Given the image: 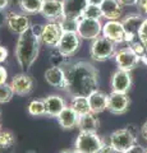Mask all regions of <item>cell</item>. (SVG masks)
<instances>
[{"mask_svg": "<svg viewBox=\"0 0 147 153\" xmlns=\"http://www.w3.org/2000/svg\"><path fill=\"white\" fill-rule=\"evenodd\" d=\"M63 69L65 73L64 92L70 97H88L98 89V71L93 64L84 60L69 61Z\"/></svg>", "mask_w": 147, "mask_h": 153, "instance_id": "1", "label": "cell"}, {"mask_svg": "<svg viewBox=\"0 0 147 153\" xmlns=\"http://www.w3.org/2000/svg\"><path fill=\"white\" fill-rule=\"evenodd\" d=\"M5 26L8 30L14 35H22L25 33L28 28L31 27V21L26 14H19L16 12H9L7 13V21Z\"/></svg>", "mask_w": 147, "mask_h": 153, "instance_id": "10", "label": "cell"}, {"mask_svg": "<svg viewBox=\"0 0 147 153\" xmlns=\"http://www.w3.org/2000/svg\"><path fill=\"white\" fill-rule=\"evenodd\" d=\"M69 106L72 107L74 111L79 115V116H83V115L91 112V108H90V103H88V98L84 97V96L72 97V101H70Z\"/></svg>", "mask_w": 147, "mask_h": 153, "instance_id": "24", "label": "cell"}, {"mask_svg": "<svg viewBox=\"0 0 147 153\" xmlns=\"http://www.w3.org/2000/svg\"><path fill=\"white\" fill-rule=\"evenodd\" d=\"M146 17L142 14H129L122 21V25L124 27L125 31V41L127 44H131L133 40L138 37V32L141 30L142 25H143Z\"/></svg>", "mask_w": 147, "mask_h": 153, "instance_id": "9", "label": "cell"}, {"mask_svg": "<svg viewBox=\"0 0 147 153\" xmlns=\"http://www.w3.org/2000/svg\"><path fill=\"white\" fill-rule=\"evenodd\" d=\"M0 46H1V44H0Z\"/></svg>", "mask_w": 147, "mask_h": 153, "instance_id": "49", "label": "cell"}, {"mask_svg": "<svg viewBox=\"0 0 147 153\" xmlns=\"http://www.w3.org/2000/svg\"><path fill=\"white\" fill-rule=\"evenodd\" d=\"M129 46H131V49L133 50V51H134V52H136V54L138 55V56L143 55L145 52H146V46H145V45L142 44V42L138 40V37H137L136 40L132 41L131 44H129Z\"/></svg>", "mask_w": 147, "mask_h": 153, "instance_id": "32", "label": "cell"}, {"mask_svg": "<svg viewBox=\"0 0 147 153\" xmlns=\"http://www.w3.org/2000/svg\"><path fill=\"white\" fill-rule=\"evenodd\" d=\"M16 144V137L9 130H0V153H7L8 149H13Z\"/></svg>", "mask_w": 147, "mask_h": 153, "instance_id": "25", "label": "cell"}, {"mask_svg": "<svg viewBox=\"0 0 147 153\" xmlns=\"http://www.w3.org/2000/svg\"><path fill=\"white\" fill-rule=\"evenodd\" d=\"M42 25H31L28 30L19 35L16 45L17 61L22 70H30L39 57L41 47Z\"/></svg>", "mask_w": 147, "mask_h": 153, "instance_id": "2", "label": "cell"}, {"mask_svg": "<svg viewBox=\"0 0 147 153\" xmlns=\"http://www.w3.org/2000/svg\"><path fill=\"white\" fill-rule=\"evenodd\" d=\"M83 18H91V19H101L102 13L100 5H95V4H88L84 9V12L82 14Z\"/></svg>", "mask_w": 147, "mask_h": 153, "instance_id": "29", "label": "cell"}, {"mask_svg": "<svg viewBox=\"0 0 147 153\" xmlns=\"http://www.w3.org/2000/svg\"><path fill=\"white\" fill-rule=\"evenodd\" d=\"M115 45L113 41L104 36H98L92 40L90 47V55L95 61H105L115 55Z\"/></svg>", "mask_w": 147, "mask_h": 153, "instance_id": "4", "label": "cell"}, {"mask_svg": "<svg viewBox=\"0 0 147 153\" xmlns=\"http://www.w3.org/2000/svg\"><path fill=\"white\" fill-rule=\"evenodd\" d=\"M59 153H78V152H75V151H61Z\"/></svg>", "mask_w": 147, "mask_h": 153, "instance_id": "44", "label": "cell"}, {"mask_svg": "<svg viewBox=\"0 0 147 153\" xmlns=\"http://www.w3.org/2000/svg\"><path fill=\"white\" fill-rule=\"evenodd\" d=\"M137 7H138V12L142 16H147V0H138L137 1Z\"/></svg>", "mask_w": 147, "mask_h": 153, "instance_id": "34", "label": "cell"}, {"mask_svg": "<svg viewBox=\"0 0 147 153\" xmlns=\"http://www.w3.org/2000/svg\"><path fill=\"white\" fill-rule=\"evenodd\" d=\"M56 120H58L59 125L61 128L67 130V129H73V128H77L78 126L79 115L75 112L70 106H65L63 108V111H61L58 115Z\"/></svg>", "mask_w": 147, "mask_h": 153, "instance_id": "21", "label": "cell"}, {"mask_svg": "<svg viewBox=\"0 0 147 153\" xmlns=\"http://www.w3.org/2000/svg\"><path fill=\"white\" fill-rule=\"evenodd\" d=\"M45 80L51 87L64 91V87H65L64 69L60 68V66H50V68L45 71Z\"/></svg>", "mask_w": 147, "mask_h": 153, "instance_id": "20", "label": "cell"}, {"mask_svg": "<svg viewBox=\"0 0 147 153\" xmlns=\"http://www.w3.org/2000/svg\"><path fill=\"white\" fill-rule=\"evenodd\" d=\"M137 1H138V0H119V3L122 4L123 7H133V5H137Z\"/></svg>", "mask_w": 147, "mask_h": 153, "instance_id": "39", "label": "cell"}, {"mask_svg": "<svg viewBox=\"0 0 147 153\" xmlns=\"http://www.w3.org/2000/svg\"><path fill=\"white\" fill-rule=\"evenodd\" d=\"M27 110L31 116H42V115H45L46 110H45L44 100H32V101L28 103Z\"/></svg>", "mask_w": 147, "mask_h": 153, "instance_id": "28", "label": "cell"}, {"mask_svg": "<svg viewBox=\"0 0 147 153\" xmlns=\"http://www.w3.org/2000/svg\"><path fill=\"white\" fill-rule=\"evenodd\" d=\"M64 7V16L81 18L88 5L87 0H61Z\"/></svg>", "mask_w": 147, "mask_h": 153, "instance_id": "22", "label": "cell"}, {"mask_svg": "<svg viewBox=\"0 0 147 153\" xmlns=\"http://www.w3.org/2000/svg\"><path fill=\"white\" fill-rule=\"evenodd\" d=\"M0 117H1V111H0Z\"/></svg>", "mask_w": 147, "mask_h": 153, "instance_id": "45", "label": "cell"}, {"mask_svg": "<svg viewBox=\"0 0 147 153\" xmlns=\"http://www.w3.org/2000/svg\"><path fill=\"white\" fill-rule=\"evenodd\" d=\"M0 130H1V126H0Z\"/></svg>", "mask_w": 147, "mask_h": 153, "instance_id": "47", "label": "cell"}, {"mask_svg": "<svg viewBox=\"0 0 147 153\" xmlns=\"http://www.w3.org/2000/svg\"><path fill=\"white\" fill-rule=\"evenodd\" d=\"M42 17L50 22H56L64 16V7L61 0H44L41 12Z\"/></svg>", "mask_w": 147, "mask_h": 153, "instance_id": "14", "label": "cell"}, {"mask_svg": "<svg viewBox=\"0 0 147 153\" xmlns=\"http://www.w3.org/2000/svg\"><path fill=\"white\" fill-rule=\"evenodd\" d=\"M7 80H8V71L5 69V66H3L0 64V85L5 84Z\"/></svg>", "mask_w": 147, "mask_h": 153, "instance_id": "36", "label": "cell"}, {"mask_svg": "<svg viewBox=\"0 0 147 153\" xmlns=\"http://www.w3.org/2000/svg\"><path fill=\"white\" fill-rule=\"evenodd\" d=\"M114 57H115V63L118 65V69L127 70V71H132L141 63L140 56L131 49V46L122 47V49L115 51Z\"/></svg>", "mask_w": 147, "mask_h": 153, "instance_id": "7", "label": "cell"}, {"mask_svg": "<svg viewBox=\"0 0 147 153\" xmlns=\"http://www.w3.org/2000/svg\"><path fill=\"white\" fill-rule=\"evenodd\" d=\"M146 153H147V149H146Z\"/></svg>", "mask_w": 147, "mask_h": 153, "instance_id": "48", "label": "cell"}, {"mask_svg": "<svg viewBox=\"0 0 147 153\" xmlns=\"http://www.w3.org/2000/svg\"><path fill=\"white\" fill-rule=\"evenodd\" d=\"M7 59H8V50L1 45L0 46V64H3Z\"/></svg>", "mask_w": 147, "mask_h": 153, "instance_id": "38", "label": "cell"}, {"mask_svg": "<svg viewBox=\"0 0 147 153\" xmlns=\"http://www.w3.org/2000/svg\"><path fill=\"white\" fill-rule=\"evenodd\" d=\"M124 153H146V149L142 146H140V144H134L133 147L131 148V149H128Z\"/></svg>", "mask_w": 147, "mask_h": 153, "instance_id": "37", "label": "cell"}, {"mask_svg": "<svg viewBox=\"0 0 147 153\" xmlns=\"http://www.w3.org/2000/svg\"><path fill=\"white\" fill-rule=\"evenodd\" d=\"M79 131H88V133H97L98 129V120L96 115L92 112H88L83 116H79L78 126Z\"/></svg>", "mask_w": 147, "mask_h": 153, "instance_id": "23", "label": "cell"}, {"mask_svg": "<svg viewBox=\"0 0 147 153\" xmlns=\"http://www.w3.org/2000/svg\"><path fill=\"white\" fill-rule=\"evenodd\" d=\"M88 103H90V108L91 112L97 115L104 112L105 110H107V100H109V94H106L102 91L96 89L95 92H92L88 96Z\"/></svg>", "mask_w": 147, "mask_h": 153, "instance_id": "18", "label": "cell"}, {"mask_svg": "<svg viewBox=\"0 0 147 153\" xmlns=\"http://www.w3.org/2000/svg\"><path fill=\"white\" fill-rule=\"evenodd\" d=\"M102 18L106 21H118L123 14V5L119 0H104L100 4Z\"/></svg>", "mask_w": 147, "mask_h": 153, "instance_id": "17", "label": "cell"}, {"mask_svg": "<svg viewBox=\"0 0 147 153\" xmlns=\"http://www.w3.org/2000/svg\"><path fill=\"white\" fill-rule=\"evenodd\" d=\"M102 36L109 38L114 44H122L125 41V31L122 21H106L102 25Z\"/></svg>", "mask_w": 147, "mask_h": 153, "instance_id": "12", "label": "cell"}, {"mask_svg": "<svg viewBox=\"0 0 147 153\" xmlns=\"http://www.w3.org/2000/svg\"><path fill=\"white\" fill-rule=\"evenodd\" d=\"M9 84H10L14 94L17 96H26L31 93L34 89V79L26 73H21L13 76L12 82Z\"/></svg>", "mask_w": 147, "mask_h": 153, "instance_id": "16", "label": "cell"}, {"mask_svg": "<svg viewBox=\"0 0 147 153\" xmlns=\"http://www.w3.org/2000/svg\"><path fill=\"white\" fill-rule=\"evenodd\" d=\"M146 54H147V47H146Z\"/></svg>", "mask_w": 147, "mask_h": 153, "instance_id": "46", "label": "cell"}, {"mask_svg": "<svg viewBox=\"0 0 147 153\" xmlns=\"http://www.w3.org/2000/svg\"><path fill=\"white\" fill-rule=\"evenodd\" d=\"M5 21H7V13L4 12V9H0V27L5 25Z\"/></svg>", "mask_w": 147, "mask_h": 153, "instance_id": "40", "label": "cell"}, {"mask_svg": "<svg viewBox=\"0 0 147 153\" xmlns=\"http://www.w3.org/2000/svg\"><path fill=\"white\" fill-rule=\"evenodd\" d=\"M132 76L131 71L118 69L111 76V91L113 92H120V93H127L132 87Z\"/></svg>", "mask_w": 147, "mask_h": 153, "instance_id": "15", "label": "cell"}, {"mask_svg": "<svg viewBox=\"0 0 147 153\" xmlns=\"http://www.w3.org/2000/svg\"><path fill=\"white\" fill-rule=\"evenodd\" d=\"M61 35H63V31H61L59 23L58 22H49L42 26L41 44L50 46V47H56Z\"/></svg>", "mask_w": 147, "mask_h": 153, "instance_id": "13", "label": "cell"}, {"mask_svg": "<svg viewBox=\"0 0 147 153\" xmlns=\"http://www.w3.org/2000/svg\"><path fill=\"white\" fill-rule=\"evenodd\" d=\"M131 105V100L127 93L113 92L109 94L107 100V111L114 115H123L128 111Z\"/></svg>", "mask_w": 147, "mask_h": 153, "instance_id": "11", "label": "cell"}, {"mask_svg": "<svg viewBox=\"0 0 147 153\" xmlns=\"http://www.w3.org/2000/svg\"><path fill=\"white\" fill-rule=\"evenodd\" d=\"M104 0H87L88 4H95V5H100Z\"/></svg>", "mask_w": 147, "mask_h": 153, "instance_id": "43", "label": "cell"}, {"mask_svg": "<svg viewBox=\"0 0 147 153\" xmlns=\"http://www.w3.org/2000/svg\"><path fill=\"white\" fill-rule=\"evenodd\" d=\"M138 40L147 47V18L145 19L143 25H142L141 30L138 32Z\"/></svg>", "mask_w": 147, "mask_h": 153, "instance_id": "33", "label": "cell"}, {"mask_svg": "<svg viewBox=\"0 0 147 153\" xmlns=\"http://www.w3.org/2000/svg\"><path fill=\"white\" fill-rule=\"evenodd\" d=\"M109 143L116 153H124L137 144L136 133L128 126L124 129H118L110 134Z\"/></svg>", "mask_w": 147, "mask_h": 153, "instance_id": "3", "label": "cell"}, {"mask_svg": "<svg viewBox=\"0 0 147 153\" xmlns=\"http://www.w3.org/2000/svg\"><path fill=\"white\" fill-rule=\"evenodd\" d=\"M81 46V37L77 32H63L56 45V50L64 56L72 57Z\"/></svg>", "mask_w": 147, "mask_h": 153, "instance_id": "8", "label": "cell"}, {"mask_svg": "<svg viewBox=\"0 0 147 153\" xmlns=\"http://www.w3.org/2000/svg\"><path fill=\"white\" fill-rule=\"evenodd\" d=\"M46 115L51 117H58V115L63 111V108L67 106L65 100L59 94H49L44 98Z\"/></svg>", "mask_w": 147, "mask_h": 153, "instance_id": "19", "label": "cell"}, {"mask_svg": "<svg viewBox=\"0 0 147 153\" xmlns=\"http://www.w3.org/2000/svg\"><path fill=\"white\" fill-rule=\"evenodd\" d=\"M9 5V0H0V9H5Z\"/></svg>", "mask_w": 147, "mask_h": 153, "instance_id": "42", "label": "cell"}, {"mask_svg": "<svg viewBox=\"0 0 147 153\" xmlns=\"http://www.w3.org/2000/svg\"><path fill=\"white\" fill-rule=\"evenodd\" d=\"M69 61H70V57L64 56L63 54H60L58 50H56V52H54V54H51V56H50L51 66H60V68H63V66L67 65Z\"/></svg>", "mask_w": 147, "mask_h": 153, "instance_id": "30", "label": "cell"}, {"mask_svg": "<svg viewBox=\"0 0 147 153\" xmlns=\"http://www.w3.org/2000/svg\"><path fill=\"white\" fill-rule=\"evenodd\" d=\"M79 19L81 18L63 16L59 21H56V22L59 23V26H60L63 32H77L78 25H79Z\"/></svg>", "mask_w": 147, "mask_h": 153, "instance_id": "26", "label": "cell"}, {"mask_svg": "<svg viewBox=\"0 0 147 153\" xmlns=\"http://www.w3.org/2000/svg\"><path fill=\"white\" fill-rule=\"evenodd\" d=\"M98 153H116V152L113 149V147L110 146V143L104 140L102 142V146L100 148V151H98Z\"/></svg>", "mask_w": 147, "mask_h": 153, "instance_id": "35", "label": "cell"}, {"mask_svg": "<svg viewBox=\"0 0 147 153\" xmlns=\"http://www.w3.org/2000/svg\"><path fill=\"white\" fill-rule=\"evenodd\" d=\"M102 142L97 133L79 131L74 143V151L78 153H98Z\"/></svg>", "mask_w": 147, "mask_h": 153, "instance_id": "5", "label": "cell"}, {"mask_svg": "<svg viewBox=\"0 0 147 153\" xmlns=\"http://www.w3.org/2000/svg\"><path fill=\"white\" fill-rule=\"evenodd\" d=\"M77 33L83 40H95L102 33L101 19H91L81 17Z\"/></svg>", "mask_w": 147, "mask_h": 153, "instance_id": "6", "label": "cell"}, {"mask_svg": "<svg viewBox=\"0 0 147 153\" xmlns=\"http://www.w3.org/2000/svg\"><path fill=\"white\" fill-rule=\"evenodd\" d=\"M14 92L10 87V84H1L0 85V103H8L13 98Z\"/></svg>", "mask_w": 147, "mask_h": 153, "instance_id": "31", "label": "cell"}, {"mask_svg": "<svg viewBox=\"0 0 147 153\" xmlns=\"http://www.w3.org/2000/svg\"><path fill=\"white\" fill-rule=\"evenodd\" d=\"M44 0H19V7L26 14H36L41 12Z\"/></svg>", "mask_w": 147, "mask_h": 153, "instance_id": "27", "label": "cell"}, {"mask_svg": "<svg viewBox=\"0 0 147 153\" xmlns=\"http://www.w3.org/2000/svg\"><path fill=\"white\" fill-rule=\"evenodd\" d=\"M141 135H142V138L147 142V121L142 125V128H141Z\"/></svg>", "mask_w": 147, "mask_h": 153, "instance_id": "41", "label": "cell"}]
</instances>
